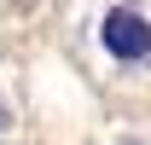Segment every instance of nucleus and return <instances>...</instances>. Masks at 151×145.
<instances>
[{"instance_id": "obj_1", "label": "nucleus", "mask_w": 151, "mask_h": 145, "mask_svg": "<svg viewBox=\"0 0 151 145\" xmlns=\"http://www.w3.org/2000/svg\"><path fill=\"white\" fill-rule=\"evenodd\" d=\"M99 47L111 52V64L122 70H145L151 64V18L134 6H111L99 18Z\"/></svg>"}, {"instance_id": "obj_2", "label": "nucleus", "mask_w": 151, "mask_h": 145, "mask_svg": "<svg viewBox=\"0 0 151 145\" xmlns=\"http://www.w3.org/2000/svg\"><path fill=\"white\" fill-rule=\"evenodd\" d=\"M0 134H6V105H0Z\"/></svg>"}]
</instances>
